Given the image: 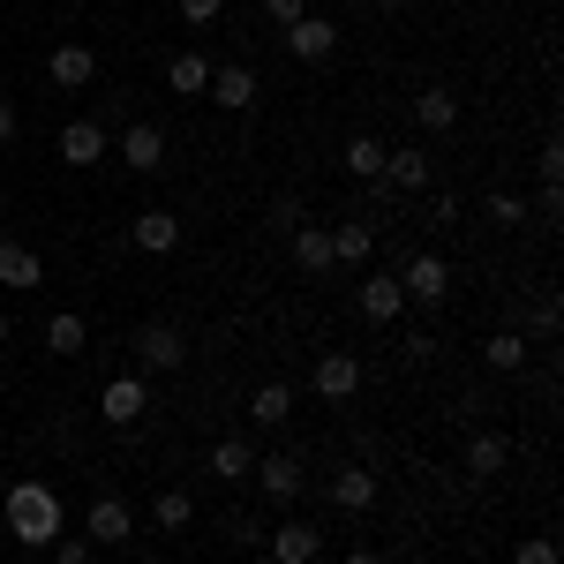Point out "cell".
<instances>
[{"label":"cell","instance_id":"obj_17","mask_svg":"<svg viewBox=\"0 0 564 564\" xmlns=\"http://www.w3.org/2000/svg\"><path fill=\"white\" fill-rule=\"evenodd\" d=\"M129 241L143 249V257H174V249H181V218L159 204V212H143V218L129 226Z\"/></svg>","mask_w":564,"mask_h":564},{"label":"cell","instance_id":"obj_1","mask_svg":"<svg viewBox=\"0 0 564 564\" xmlns=\"http://www.w3.org/2000/svg\"><path fill=\"white\" fill-rule=\"evenodd\" d=\"M61 527H68V512H61L53 481H15V489H8V534H15L23 550H53Z\"/></svg>","mask_w":564,"mask_h":564},{"label":"cell","instance_id":"obj_38","mask_svg":"<svg viewBox=\"0 0 564 564\" xmlns=\"http://www.w3.org/2000/svg\"><path fill=\"white\" fill-rule=\"evenodd\" d=\"M347 564H384V550H347Z\"/></svg>","mask_w":564,"mask_h":564},{"label":"cell","instance_id":"obj_31","mask_svg":"<svg viewBox=\"0 0 564 564\" xmlns=\"http://www.w3.org/2000/svg\"><path fill=\"white\" fill-rule=\"evenodd\" d=\"M271 226H279V234H294V226H308L302 196H271Z\"/></svg>","mask_w":564,"mask_h":564},{"label":"cell","instance_id":"obj_36","mask_svg":"<svg viewBox=\"0 0 564 564\" xmlns=\"http://www.w3.org/2000/svg\"><path fill=\"white\" fill-rule=\"evenodd\" d=\"M263 15L286 31V23H302V15H308V0H263Z\"/></svg>","mask_w":564,"mask_h":564},{"label":"cell","instance_id":"obj_14","mask_svg":"<svg viewBox=\"0 0 564 564\" xmlns=\"http://www.w3.org/2000/svg\"><path fill=\"white\" fill-rule=\"evenodd\" d=\"M302 459H294V452H271V459H257V489L263 497H271V505H294V497H302Z\"/></svg>","mask_w":564,"mask_h":564},{"label":"cell","instance_id":"obj_8","mask_svg":"<svg viewBox=\"0 0 564 564\" xmlns=\"http://www.w3.org/2000/svg\"><path fill=\"white\" fill-rule=\"evenodd\" d=\"M84 534H90V550H121L135 534V512L121 505V497H90V512H84Z\"/></svg>","mask_w":564,"mask_h":564},{"label":"cell","instance_id":"obj_37","mask_svg":"<svg viewBox=\"0 0 564 564\" xmlns=\"http://www.w3.org/2000/svg\"><path fill=\"white\" fill-rule=\"evenodd\" d=\"M0 143H15V106L0 98Z\"/></svg>","mask_w":564,"mask_h":564},{"label":"cell","instance_id":"obj_41","mask_svg":"<svg viewBox=\"0 0 564 564\" xmlns=\"http://www.w3.org/2000/svg\"><path fill=\"white\" fill-rule=\"evenodd\" d=\"M249 564H271V557H249Z\"/></svg>","mask_w":564,"mask_h":564},{"label":"cell","instance_id":"obj_23","mask_svg":"<svg viewBox=\"0 0 564 564\" xmlns=\"http://www.w3.org/2000/svg\"><path fill=\"white\" fill-rule=\"evenodd\" d=\"M377 257V226H332V271H361Z\"/></svg>","mask_w":564,"mask_h":564},{"label":"cell","instance_id":"obj_7","mask_svg":"<svg viewBox=\"0 0 564 564\" xmlns=\"http://www.w3.org/2000/svg\"><path fill=\"white\" fill-rule=\"evenodd\" d=\"M391 188V196H414V188H430L436 181V159L422 151V143H399V151H384V174H377Z\"/></svg>","mask_w":564,"mask_h":564},{"label":"cell","instance_id":"obj_18","mask_svg":"<svg viewBox=\"0 0 564 564\" xmlns=\"http://www.w3.org/2000/svg\"><path fill=\"white\" fill-rule=\"evenodd\" d=\"M354 302H361V316H369V324H399V308H406V294H399V279H391V271H369Z\"/></svg>","mask_w":564,"mask_h":564},{"label":"cell","instance_id":"obj_12","mask_svg":"<svg viewBox=\"0 0 564 564\" xmlns=\"http://www.w3.org/2000/svg\"><path fill=\"white\" fill-rule=\"evenodd\" d=\"M459 467H467L475 481H497L505 467H512V436H505V430H475V436H467V452H459Z\"/></svg>","mask_w":564,"mask_h":564},{"label":"cell","instance_id":"obj_40","mask_svg":"<svg viewBox=\"0 0 564 564\" xmlns=\"http://www.w3.org/2000/svg\"><path fill=\"white\" fill-rule=\"evenodd\" d=\"M369 8H391V0H369Z\"/></svg>","mask_w":564,"mask_h":564},{"label":"cell","instance_id":"obj_39","mask_svg":"<svg viewBox=\"0 0 564 564\" xmlns=\"http://www.w3.org/2000/svg\"><path fill=\"white\" fill-rule=\"evenodd\" d=\"M0 347H8V316H0Z\"/></svg>","mask_w":564,"mask_h":564},{"label":"cell","instance_id":"obj_34","mask_svg":"<svg viewBox=\"0 0 564 564\" xmlns=\"http://www.w3.org/2000/svg\"><path fill=\"white\" fill-rule=\"evenodd\" d=\"M53 564H90V534H61L53 542Z\"/></svg>","mask_w":564,"mask_h":564},{"label":"cell","instance_id":"obj_33","mask_svg":"<svg viewBox=\"0 0 564 564\" xmlns=\"http://www.w3.org/2000/svg\"><path fill=\"white\" fill-rule=\"evenodd\" d=\"M181 8V23H196V31H204V23H218V15H226V0H174Z\"/></svg>","mask_w":564,"mask_h":564},{"label":"cell","instance_id":"obj_2","mask_svg":"<svg viewBox=\"0 0 564 564\" xmlns=\"http://www.w3.org/2000/svg\"><path fill=\"white\" fill-rule=\"evenodd\" d=\"M308 391H316L324 406H347V399H361V354H354V347L316 354V369H308Z\"/></svg>","mask_w":564,"mask_h":564},{"label":"cell","instance_id":"obj_5","mask_svg":"<svg viewBox=\"0 0 564 564\" xmlns=\"http://www.w3.org/2000/svg\"><path fill=\"white\" fill-rule=\"evenodd\" d=\"M143 414H151V384L143 377H113V384L98 391V422L106 430H135Z\"/></svg>","mask_w":564,"mask_h":564},{"label":"cell","instance_id":"obj_35","mask_svg":"<svg viewBox=\"0 0 564 564\" xmlns=\"http://www.w3.org/2000/svg\"><path fill=\"white\" fill-rule=\"evenodd\" d=\"M534 174H542V181H564V143H557V135L542 143V159H534Z\"/></svg>","mask_w":564,"mask_h":564},{"label":"cell","instance_id":"obj_32","mask_svg":"<svg viewBox=\"0 0 564 564\" xmlns=\"http://www.w3.org/2000/svg\"><path fill=\"white\" fill-rule=\"evenodd\" d=\"M489 218H497V226H527V204L512 188H497V196H489Z\"/></svg>","mask_w":564,"mask_h":564},{"label":"cell","instance_id":"obj_11","mask_svg":"<svg viewBox=\"0 0 564 564\" xmlns=\"http://www.w3.org/2000/svg\"><path fill=\"white\" fill-rule=\"evenodd\" d=\"M121 166H129V174H159V166H166V129H159V121H129V129H121Z\"/></svg>","mask_w":564,"mask_h":564},{"label":"cell","instance_id":"obj_20","mask_svg":"<svg viewBox=\"0 0 564 564\" xmlns=\"http://www.w3.org/2000/svg\"><path fill=\"white\" fill-rule=\"evenodd\" d=\"M106 151H113V135L98 129V121H68V129H61V159H68V166H98Z\"/></svg>","mask_w":564,"mask_h":564},{"label":"cell","instance_id":"obj_26","mask_svg":"<svg viewBox=\"0 0 564 564\" xmlns=\"http://www.w3.org/2000/svg\"><path fill=\"white\" fill-rule=\"evenodd\" d=\"M212 475H218V481H249V475H257L249 436H218V444H212Z\"/></svg>","mask_w":564,"mask_h":564},{"label":"cell","instance_id":"obj_21","mask_svg":"<svg viewBox=\"0 0 564 564\" xmlns=\"http://www.w3.org/2000/svg\"><path fill=\"white\" fill-rule=\"evenodd\" d=\"M204 84H212V53L188 45V53L166 61V90H174V98H204Z\"/></svg>","mask_w":564,"mask_h":564},{"label":"cell","instance_id":"obj_25","mask_svg":"<svg viewBox=\"0 0 564 564\" xmlns=\"http://www.w3.org/2000/svg\"><path fill=\"white\" fill-rule=\"evenodd\" d=\"M84 347H90V324L76 316V308H61V316L45 324V354H61V361H76Z\"/></svg>","mask_w":564,"mask_h":564},{"label":"cell","instance_id":"obj_19","mask_svg":"<svg viewBox=\"0 0 564 564\" xmlns=\"http://www.w3.org/2000/svg\"><path fill=\"white\" fill-rule=\"evenodd\" d=\"M286 414H294V384H286V377H271V384L249 391V422H257V430H286Z\"/></svg>","mask_w":564,"mask_h":564},{"label":"cell","instance_id":"obj_29","mask_svg":"<svg viewBox=\"0 0 564 564\" xmlns=\"http://www.w3.org/2000/svg\"><path fill=\"white\" fill-rule=\"evenodd\" d=\"M188 520H196V497H188V489H159V497H151V527H159V534H181Z\"/></svg>","mask_w":564,"mask_h":564},{"label":"cell","instance_id":"obj_24","mask_svg":"<svg viewBox=\"0 0 564 564\" xmlns=\"http://www.w3.org/2000/svg\"><path fill=\"white\" fill-rule=\"evenodd\" d=\"M414 121H422L430 135H452V129H459V98H452L444 84H430L422 98H414Z\"/></svg>","mask_w":564,"mask_h":564},{"label":"cell","instance_id":"obj_3","mask_svg":"<svg viewBox=\"0 0 564 564\" xmlns=\"http://www.w3.org/2000/svg\"><path fill=\"white\" fill-rule=\"evenodd\" d=\"M391 279H399V294H406V302H422V308H436L444 294H452V263L436 257V249H422V257H406L399 271H391Z\"/></svg>","mask_w":564,"mask_h":564},{"label":"cell","instance_id":"obj_4","mask_svg":"<svg viewBox=\"0 0 564 564\" xmlns=\"http://www.w3.org/2000/svg\"><path fill=\"white\" fill-rule=\"evenodd\" d=\"M135 361H143V377H174L181 361H188L181 324H143V332H135Z\"/></svg>","mask_w":564,"mask_h":564},{"label":"cell","instance_id":"obj_30","mask_svg":"<svg viewBox=\"0 0 564 564\" xmlns=\"http://www.w3.org/2000/svg\"><path fill=\"white\" fill-rule=\"evenodd\" d=\"M512 564H564V557H557V542H550V534H527L520 550H512Z\"/></svg>","mask_w":564,"mask_h":564},{"label":"cell","instance_id":"obj_15","mask_svg":"<svg viewBox=\"0 0 564 564\" xmlns=\"http://www.w3.org/2000/svg\"><path fill=\"white\" fill-rule=\"evenodd\" d=\"M212 106H226V113H249L257 106V68H241V61H226V68H212Z\"/></svg>","mask_w":564,"mask_h":564},{"label":"cell","instance_id":"obj_16","mask_svg":"<svg viewBox=\"0 0 564 564\" xmlns=\"http://www.w3.org/2000/svg\"><path fill=\"white\" fill-rule=\"evenodd\" d=\"M0 286H15V294L45 286V257L31 249V241H0Z\"/></svg>","mask_w":564,"mask_h":564},{"label":"cell","instance_id":"obj_6","mask_svg":"<svg viewBox=\"0 0 564 564\" xmlns=\"http://www.w3.org/2000/svg\"><path fill=\"white\" fill-rule=\"evenodd\" d=\"M324 497H332V512L369 520V512H377V467H339V475L324 481Z\"/></svg>","mask_w":564,"mask_h":564},{"label":"cell","instance_id":"obj_22","mask_svg":"<svg viewBox=\"0 0 564 564\" xmlns=\"http://www.w3.org/2000/svg\"><path fill=\"white\" fill-rule=\"evenodd\" d=\"M384 151H391V143H377V135H347V151H339V174L369 188V181L384 174Z\"/></svg>","mask_w":564,"mask_h":564},{"label":"cell","instance_id":"obj_28","mask_svg":"<svg viewBox=\"0 0 564 564\" xmlns=\"http://www.w3.org/2000/svg\"><path fill=\"white\" fill-rule=\"evenodd\" d=\"M286 241H294V263L302 271H332V226H294Z\"/></svg>","mask_w":564,"mask_h":564},{"label":"cell","instance_id":"obj_9","mask_svg":"<svg viewBox=\"0 0 564 564\" xmlns=\"http://www.w3.org/2000/svg\"><path fill=\"white\" fill-rule=\"evenodd\" d=\"M279 45H286L294 61H332V53H339V23H332V15H302V23L279 31Z\"/></svg>","mask_w":564,"mask_h":564},{"label":"cell","instance_id":"obj_27","mask_svg":"<svg viewBox=\"0 0 564 564\" xmlns=\"http://www.w3.org/2000/svg\"><path fill=\"white\" fill-rule=\"evenodd\" d=\"M481 361H489L497 377H520L527 369V339L520 332H489V339H481Z\"/></svg>","mask_w":564,"mask_h":564},{"label":"cell","instance_id":"obj_10","mask_svg":"<svg viewBox=\"0 0 564 564\" xmlns=\"http://www.w3.org/2000/svg\"><path fill=\"white\" fill-rule=\"evenodd\" d=\"M45 76H53L61 90H84V84H98V45H84V39L53 45V53H45Z\"/></svg>","mask_w":564,"mask_h":564},{"label":"cell","instance_id":"obj_13","mask_svg":"<svg viewBox=\"0 0 564 564\" xmlns=\"http://www.w3.org/2000/svg\"><path fill=\"white\" fill-rule=\"evenodd\" d=\"M263 557H271V564H316V557H324V534L302 527V520H279V527H271V542H263Z\"/></svg>","mask_w":564,"mask_h":564}]
</instances>
